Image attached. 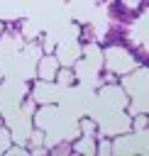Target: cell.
Returning a JSON list of instances; mask_svg holds the SVG:
<instances>
[{
  "label": "cell",
  "mask_w": 149,
  "mask_h": 156,
  "mask_svg": "<svg viewBox=\"0 0 149 156\" xmlns=\"http://www.w3.org/2000/svg\"><path fill=\"white\" fill-rule=\"evenodd\" d=\"M139 66V61L134 58V54L125 46H105L103 51V68L115 73V76H125L129 71H134Z\"/></svg>",
  "instance_id": "obj_1"
},
{
  "label": "cell",
  "mask_w": 149,
  "mask_h": 156,
  "mask_svg": "<svg viewBox=\"0 0 149 156\" xmlns=\"http://www.w3.org/2000/svg\"><path fill=\"white\" fill-rule=\"evenodd\" d=\"M81 54H83V41L81 39H64L54 49V56L59 58V63L61 66H71V68L81 58Z\"/></svg>",
  "instance_id": "obj_2"
},
{
  "label": "cell",
  "mask_w": 149,
  "mask_h": 156,
  "mask_svg": "<svg viewBox=\"0 0 149 156\" xmlns=\"http://www.w3.org/2000/svg\"><path fill=\"white\" fill-rule=\"evenodd\" d=\"M59 58L54 54H39L37 58V66H34V76L39 80H54L56 78V71H59Z\"/></svg>",
  "instance_id": "obj_3"
},
{
  "label": "cell",
  "mask_w": 149,
  "mask_h": 156,
  "mask_svg": "<svg viewBox=\"0 0 149 156\" xmlns=\"http://www.w3.org/2000/svg\"><path fill=\"white\" fill-rule=\"evenodd\" d=\"M71 151H73V154H88V156H95V136H85V134H81L78 139L71 141Z\"/></svg>",
  "instance_id": "obj_4"
},
{
  "label": "cell",
  "mask_w": 149,
  "mask_h": 156,
  "mask_svg": "<svg viewBox=\"0 0 149 156\" xmlns=\"http://www.w3.org/2000/svg\"><path fill=\"white\" fill-rule=\"evenodd\" d=\"M54 83L61 85V88H71V85H76V71H73L71 66H59Z\"/></svg>",
  "instance_id": "obj_5"
},
{
  "label": "cell",
  "mask_w": 149,
  "mask_h": 156,
  "mask_svg": "<svg viewBox=\"0 0 149 156\" xmlns=\"http://www.w3.org/2000/svg\"><path fill=\"white\" fill-rule=\"evenodd\" d=\"M78 129H81V134H85V136H98V119H93V117H81V119H78Z\"/></svg>",
  "instance_id": "obj_6"
},
{
  "label": "cell",
  "mask_w": 149,
  "mask_h": 156,
  "mask_svg": "<svg viewBox=\"0 0 149 156\" xmlns=\"http://www.w3.org/2000/svg\"><path fill=\"white\" fill-rule=\"evenodd\" d=\"M10 144H12V132L7 124H0V154H5Z\"/></svg>",
  "instance_id": "obj_7"
},
{
  "label": "cell",
  "mask_w": 149,
  "mask_h": 156,
  "mask_svg": "<svg viewBox=\"0 0 149 156\" xmlns=\"http://www.w3.org/2000/svg\"><path fill=\"white\" fill-rule=\"evenodd\" d=\"M2 34H5V22L0 20V37H2Z\"/></svg>",
  "instance_id": "obj_8"
},
{
  "label": "cell",
  "mask_w": 149,
  "mask_h": 156,
  "mask_svg": "<svg viewBox=\"0 0 149 156\" xmlns=\"http://www.w3.org/2000/svg\"><path fill=\"white\" fill-rule=\"evenodd\" d=\"M0 124H5V119H2V112H0Z\"/></svg>",
  "instance_id": "obj_9"
}]
</instances>
